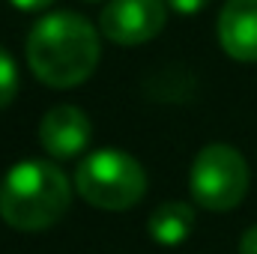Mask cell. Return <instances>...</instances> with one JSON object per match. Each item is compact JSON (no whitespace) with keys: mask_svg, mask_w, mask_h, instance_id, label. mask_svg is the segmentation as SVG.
Returning <instances> with one entry per match:
<instances>
[{"mask_svg":"<svg viewBox=\"0 0 257 254\" xmlns=\"http://www.w3.org/2000/svg\"><path fill=\"white\" fill-rule=\"evenodd\" d=\"M33 75L57 90H69L93 75L99 63V33L78 12L42 15L27 36Z\"/></svg>","mask_w":257,"mask_h":254,"instance_id":"obj_1","label":"cell"},{"mask_svg":"<svg viewBox=\"0 0 257 254\" xmlns=\"http://www.w3.org/2000/svg\"><path fill=\"white\" fill-rule=\"evenodd\" d=\"M72 203L66 174L45 159H27L6 171L0 183V218L24 233L45 230Z\"/></svg>","mask_w":257,"mask_h":254,"instance_id":"obj_2","label":"cell"},{"mask_svg":"<svg viewBox=\"0 0 257 254\" xmlns=\"http://www.w3.org/2000/svg\"><path fill=\"white\" fill-rule=\"evenodd\" d=\"M75 189L96 209L123 212L144 197L147 174L138 159L123 150H96L81 159L75 171Z\"/></svg>","mask_w":257,"mask_h":254,"instance_id":"obj_3","label":"cell"},{"mask_svg":"<svg viewBox=\"0 0 257 254\" xmlns=\"http://www.w3.org/2000/svg\"><path fill=\"white\" fill-rule=\"evenodd\" d=\"M189 186L197 206L209 212H227L239 206L248 191V165L239 150L227 144H209L194 156Z\"/></svg>","mask_w":257,"mask_h":254,"instance_id":"obj_4","label":"cell"},{"mask_svg":"<svg viewBox=\"0 0 257 254\" xmlns=\"http://www.w3.org/2000/svg\"><path fill=\"white\" fill-rule=\"evenodd\" d=\"M168 21L165 0H111L99 15L105 39L114 45H144L162 33Z\"/></svg>","mask_w":257,"mask_h":254,"instance_id":"obj_5","label":"cell"},{"mask_svg":"<svg viewBox=\"0 0 257 254\" xmlns=\"http://www.w3.org/2000/svg\"><path fill=\"white\" fill-rule=\"evenodd\" d=\"M90 120L75 105L51 108L39 123V141L51 159H75L90 144Z\"/></svg>","mask_w":257,"mask_h":254,"instance_id":"obj_6","label":"cell"},{"mask_svg":"<svg viewBox=\"0 0 257 254\" xmlns=\"http://www.w3.org/2000/svg\"><path fill=\"white\" fill-rule=\"evenodd\" d=\"M218 42L239 63H257V0H227L218 15Z\"/></svg>","mask_w":257,"mask_h":254,"instance_id":"obj_7","label":"cell"},{"mask_svg":"<svg viewBox=\"0 0 257 254\" xmlns=\"http://www.w3.org/2000/svg\"><path fill=\"white\" fill-rule=\"evenodd\" d=\"M194 227V209L189 203H162L150 215V236L162 245H180Z\"/></svg>","mask_w":257,"mask_h":254,"instance_id":"obj_8","label":"cell"},{"mask_svg":"<svg viewBox=\"0 0 257 254\" xmlns=\"http://www.w3.org/2000/svg\"><path fill=\"white\" fill-rule=\"evenodd\" d=\"M18 93V69L9 51L0 48V108H6Z\"/></svg>","mask_w":257,"mask_h":254,"instance_id":"obj_9","label":"cell"},{"mask_svg":"<svg viewBox=\"0 0 257 254\" xmlns=\"http://www.w3.org/2000/svg\"><path fill=\"white\" fill-rule=\"evenodd\" d=\"M174 12H180V15H194V12H200L209 0H165Z\"/></svg>","mask_w":257,"mask_h":254,"instance_id":"obj_10","label":"cell"},{"mask_svg":"<svg viewBox=\"0 0 257 254\" xmlns=\"http://www.w3.org/2000/svg\"><path fill=\"white\" fill-rule=\"evenodd\" d=\"M239 254H257V224L242 233V239H239Z\"/></svg>","mask_w":257,"mask_h":254,"instance_id":"obj_11","label":"cell"},{"mask_svg":"<svg viewBox=\"0 0 257 254\" xmlns=\"http://www.w3.org/2000/svg\"><path fill=\"white\" fill-rule=\"evenodd\" d=\"M18 9H27V12H36V9H45L48 3H54V0H12Z\"/></svg>","mask_w":257,"mask_h":254,"instance_id":"obj_12","label":"cell"},{"mask_svg":"<svg viewBox=\"0 0 257 254\" xmlns=\"http://www.w3.org/2000/svg\"><path fill=\"white\" fill-rule=\"evenodd\" d=\"M90 3H96V0H90Z\"/></svg>","mask_w":257,"mask_h":254,"instance_id":"obj_13","label":"cell"}]
</instances>
